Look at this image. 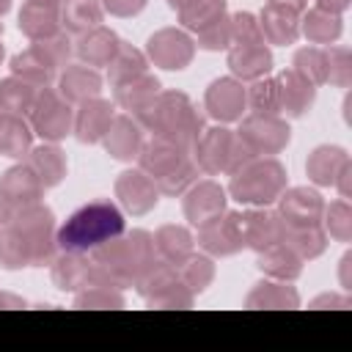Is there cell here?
I'll list each match as a JSON object with an SVG mask.
<instances>
[{
	"instance_id": "1",
	"label": "cell",
	"mask_w": 352,
	"mask_h": 352,
	"mask_svg": "<svg viewBox=\"0 0 352 352\" xmlns=\"http://www.w3.org/2000/svg\"><path fill=\"white\" fill-rule=\"evenodd\" d=\"M124 231V217L113 204H88L77 209L63 228L58 231V245L63 250H88L94 245L107 242L110 236H118Z\"/></svg>"
}]
</instances>
